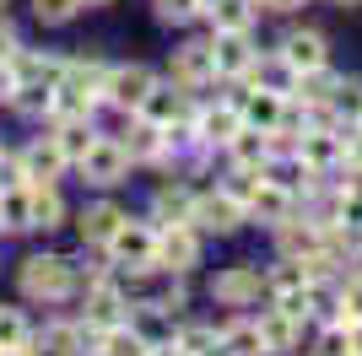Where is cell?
Returning <instances> with one entry per match:
<instances>
[{
  "label": "cell",
  "instance_id": "cell-1",
  "mask_svg": "<svg viewBox=\"0 0 362 356\" xmlns=\"http://www.w3.org/2000/svg\"><path fill=\"white\" fill-rule=\"evenodd\" d=\"M71 259H54V254H33L22 265V292L28 297H44V302H60L71 292Z\"/></svg>",
  "mask_w": 362,
  "mask_h": 356
},
{
  "label": "cell",
  "instance_id": "cell-2",
  "mask_svg": "<svg viewBox=\"0 0 362 356\" xmlns=\"http://www.w3.org/2000/svg\"><path fill=\"white\" fill-rule=\"evenodd\" d=\"M76 167H81V178H87V184L108 189V184H119V178H124V167H130V151H124L119 141H92L87 157H81Z\"/></svg>",
  "mask_w": 362,
  "mask_h": 356
},
{
  "label": "cell",
  "instance_id": "cell-3",
  "mask_svg": "<svg viewBox=\"0 0 362 356\" xmlns=\"http://www.w3.org/2000/svg\"><path fill=\"white\" fill-rule=\"evenodd\" d=\"M108 254H114L119 265H130V270H151L157 265V232L141 227V222H124L119 232L108 237Z\"/></svg>",
  "mask_w": 362,
  "mask_h": 356
},
{
  "label": "cell",
  "instance_id": "cell-4",
  "mask_svg": "<svg viewBox=\"0 0 362 356\" xmlns=\"http://www.w3.org/2000/svg\"><path fill=\"white\" fill-rule=\"evenodd\" d=\"M298 162L308 173H330L335 162H346V130H303Z\"/></svg>",
  "mask_w": 362,
  "mask_h": 356
},
{
  "label": "cell",
  "instance_id": "cell-5",
  "mask_svg": "<svg viewBox=\"0 0 362 356\" xmlns=\"http://www.w3.org/2000/svg\"><path fill=\"white\" fill-rule=\"evenodd\" d=\"M157 265L163 270H195L200 265V237L189 222H173L157 232Z\"/></svg>",
  "mask_w": 362,
  "mask_h": 356
},
{
  "label": "cell",
  "instance_id": "cell-6",
  "mask_svg": "<svg viewBox=\"0 0 362 356\" xmlns=\"http://www.w3.org/2000/svg\"><path fill=\"white\" fill-rule=\"evenodd\" d=\"M173 76H179L184 92L211 87V81H216V54H211V44H184L179 54H173Z\"/></svg>",
  "mask_w": 362,
  "mask_h": 356
},
{
  "label": "cell",
  "instance_id": "cell-7",
  "mask_svg": "<svg viewBox=\"0 0 362 356\" xmlns=\"http://www.w3.org/2000/svg\"><path fill=\"white\" fill-rule=\"evenodd\" d=\"M259 286H265V275H259L255 265H227L222 275L211 281V297L216 302H227V308H243V302H255Z\"/></svg>",
  "mask_w": 362,
  "mask_h": 356
},
{
  "label": "cell",
  "instance_id": "cell-8",
  "mask_svg": "<svg viewBox=\"0 0 362 356\" xmlns=\"http://www.w3.org/2000/svg\"><path fill=\"white\" fill-rule=\"evenodd\" d=\"M195 227H206V232H233V227L243 222V206L233 200V194H200L195 200V216H189Z\"/></svg>",
  "mask_w": 362,
  "mask_h": 356
},
{
  "label": "cell",
  "instance_id": "cell-9",
  "mask_svg": "<svg viewBox=\"0 0 362 356\" xmlns=\"http://www.w3.org/2000/svg\"><path fill=\"white\" fill-rule=\"evenodd\" d=\"M151 92V71H141V65H124V71H108L103 81V97L119 108H141V97Z\"/></svg>",
  "mask_w": 362,
  "mask_h": 356
},
{
  "label": "cell",
  "instance_id": "cell-10",
  "mask_svg": "<svg viewBox=\"0 0 362 356\" xmlns=\"http://www.w3.org/2000/svg\"><path fill=\"white\" fill-rule=\"evenodd\" d=\"M216 76H249V65H255V44H249V32H216Z\"/></svg>",
  "mask_w": 362,
  "mask_h": 356
},
{
  "label": "cell",
  "instance_id": "cell-11",
  "mask_svg": "<svg viewBox=\"0 0 362 356\" xmlns=\"http://www.w3.org/2000/svg\"><path fill=\"white\" fill-rule=\"evenodd\" d=\"M255 324H259V340H265V356H287L292 345H298V324H303V319L271 308V313H259Z\"/></svg>",
  "mask_w": 362,
  "mask_h": 356
},
{
  "label": "cell",
  "instance_id": "cell-12",
  "mask_svg": "<svg viewBox=\"0 0 362 356\" xmlns=\"http://www.w3.org/2000/svg\"><path fill=\"white\" fill-rule=\"evenodd\" d=\"M238 114H243V124H255V130L276 135V130H281V119H287V97H281V92H265V87H259L255 97L238 108Z\"/></svg>",
  "mask_w": 362,
  "mask_h": 356
},
{
  "label": "cell",
  "instance_id": "cell-13",
  "mask_svg": "<svg viewBox=\"0 0 362 356\" xmlns=\"http://www.w3.org/2000/svg\"><path fill=\"white\" fill-rule=\"evenodd\" d=\"M281 59H287L292 71H319V65H325V38H319V32H287V38H281Z\"/></svg>",
  "mask_w": 362,
  "mask_h": 356
},
{
  "label": "cell",
  "instance_id": "cell-14",
  "mask_svg": "<svg viewBox=\"0 0 362 356\" xmlns=\"http://www.w3.org/2000/svg\"><path fill=\"white\" fill-rule=\"evenodd\" d=\"M238 124H243V114L222 103V108H206V114L195 119V135L206 141V146H227V141L238 135Z\"/></svg>",
  "mask_w": 362,
  "mask_h": 356
},
{
  "label": "cell",
  "instance_id": "cell-15",
  "mask_svg": "<svg viewBox=\"0 0 362 356\" xmlns=\"http://www.w3.org/2000/svg\"><path fill=\"white\" fill-rule=\"evenodd\" d=\"M249 210H255L259 222L281 227V222L292 216V194L281 189V184H271V178H259V189H255V200H249Z\"/></svg>",
  "mask_w": 362,
  "mask_h": 356
},
{
  "label": "cell",
  "instance_id": "cell-16",
  "mask_svg": "<svg viewBox=\"0 0 362 356\" xmlns=\"http://www.w3.org/2000/svg\"><path fill=\"white\" fill-rule=\"evenodd\" d=\"M65 167V151H60V141H38V146H28L22 151V173L33 178V184H49V178Z\"/></svg>",
  "mask_w": 362,
  "mask_h": 356
},
{
  "label": "cell",
  "instance_id": "cell-17",
  "mask_svg": "<svg viewBox=\"0 0 362 356\" xmlns=\"http://www.w3.org/2000/svg\"><path fill=\"white\" fill-rule=\"evenodd\" d=\"M184 114V92L179 87H157V81H151V92L146 97H141V119H151V124H173V119Z\"/></svg>",
  "mask_w": 362,
  "mask_h": 356
},
{
  "label": "cell",
  "instance_id": "cell-18",
  "mask_svg": "<svg viewBox=\"0 0 362 356\" xmlns=\"http://www.w3.org/2000/svg\"><path fill=\"white\" fill-rule=\"evenodd\" d=\"M259 16V0H211V22L216 32H249Z\"/></svg>",
  "mask_w": 362,
  "mask_h": 356
},
{
  "label": "cell",
  "instance_id": "cell-19",
  "mask_svg": "<svg viewBox=\"0 0 362 356\" xmlns=\"http://www.w3.org/2000/svg\"><path fill=\"white\" fill-rule=\"evenodd\" d=\"M60 216H65V200L54 189H49V184H33L28 189V227H60Z\"/></svg>",
  "mask_w": 362,
  "mask_h": 356
},
{
  "label": "cell",
  "instance_id": "cell-20",
  "mask_svg": "<svg viewBox=\"0 0 362 356\" xmlns=\"http://www.w3.org/2000/svg\"><path fill=\"white\" fill-rule=\"evenodd\" d=\"M227 146H233V162L238 167H259L265 157H271V135L255 130V124H238V135H233Z\"/></svg>",
  "mask_w": 362,
  "mask_h": 356
},
{
  "label": "cell",
  "instance_id": "cell-21",
  "mask_svg": "<svg viewBox=\"0 0 362 356\" xmlns=\"http://www.w3.org/2000/svg\"><path fill=\"white\" fill-rule=\"evenodd\" d=\"M249 76H255V81H259V87H265V92H281V97H287V92L298 87V71H292V65H287V59H281V54H271V59H259V54H255V65H249Z\"/></svg>",
  "mask_w": 362,
  "mask_h": 356
},
{
  "label": "cell",
  "instance_id": "cell-22",
  "mask_svg": "<svg viewBox=\"0 0 362 356\" xmlns=\"http://www.w3.org/2000/svg\"><path fill=\"white\" fill-rule=\"evenodd\" d=\"M124 227V210L119 206H92V210H81V237L87 243H103L108 249V237Z\"/></svg>",
  "mask_w": 362,
  "mask_h": 356
},
{
  "label": "cell",
  "instance_id": "cell-23",
  "mask_svg": "<svg viewBox=\"0 0 362 356\" xmlns=\"http://www.w3.org/2000/svg\"><path fill=\"white\" fill-rule=\"evenodd\" d=\"M124 297L114 292V286H98V292L87 297V324L92 329H114V324H124Z\"/></svg>",
  "mask_w": 362,
  "mask_h": 356
},
{
  "label": "cell",
  "instance_id": "cell-24",
  "mask_svg": "<svg viewBox=\"0 0 362 356\" xmlns=\"http://www.w3.org/2000/svg\"><path fill=\"white\" fill-rule=\"evenodd\" d=\"M216 340L227 345L233 356H265V340H259V324H249V319H238V324H227Z\"/></svg>",
  "mask_w": 362,
  "mask_h": 356
},
{
  "label": "cell",
  "instance_id": "cell-25",
  "mask_svg": "<svg viewBox=\"0 0 362 356\" xmlns=\"http://www.w3.org/2000/svg\"><path fill=\"white\" fill-rule=\"evenodd\" d=\"M54 141H60L65 162H81V157H87V146H92V141H98V135H92V124H87V119L76 114V119H65V130L54 135Z\"/></svg>",
  "mask_w": 362,
  "mask_h": 356
},
{
  "label": "cell",
  "instance_id": "cell-26",
  "mask_svg": "<svg viewBox=\"0 0 362 356\" xmlns=\"http://www.w3.org/2000/svg\"><path fill=\"white\" fill-rule=\"evenodd\" d=\"M124 151H130V162H146V157H157V151H163V124L141 119L136 130H130V141H124Z\"/></svg>",
  "mask_w": 362,
  "mask_h": 356
},
{
  "label": "cell",
  "instance_id": "cell-27",
  "mask_svg": "<svg viewBox=\"0 0 362 356\" xmlns=\"http://www.w3.org/2000/svg\"><path fill=\"white\" fill-rule=\"evenodd\" d=\"M103 356H146V340H141V329H130V324L103 329Z\"/></svg>",
  "mask_w": 362,
  "mask_h": 356
},
{
  "label": "cell",
  "instance_id": "cell-28",
  "mask_svg": "<svg viewBox=\"0 0 362 356\" xmlns=\"http://www.w3.org/2000/svg\"><path fill=\"white\" fill-rule=\"evenodd\" d=\"M298 87H303V103H330L335 87H341V76H330L325 65H319V71H303L298 76Z\"/></svg>",
  "mask_w": 362,
  "mask_h": 356
},
{
  "label": "cell",
  "instance_id": "cell-29",
  "mask_svg": "<svg viewBox=\"0 0 362 356\" xmlns=\"http://www.w3.org/2000/svg\"><path fill=\"white\" fill-rule=\"evenodd\" d=\"M28 340H33L28 319H22L16 308H0V351H22Z\"/></svg>",
  "mask_w": 362,
  "mask_h": 356
},
{
  "label": "cell",
  "instance_id": "cell-30",
  "mask_svg": "<svg viewBox=\"0 0 362 356\" xmlns=\"http://www.w3.org/2000/svg\"><path fill=\"white\" fill-rule=\"evenodd\" d=\"M76 345H81V329H71V324H49L44 329V351L49 356H71Z\"/></svg>",
  "mask_w": 362,
  "mask_h": 356
},
{
  "label": "cell",
  "instance_id": "cell-31",
  "mask_svg": "<svg viewBox=\"0 0 362 356\" xmlns=\"http://www.w3.org/2000/svg\"><path fill=\"white\" fill-rule=\"evenodd\" d=\"M0 222L6 227H28V189H6L0 194Z\"/></svg>",
  "mask_w": 362,
  "mask_h": 356
},
{
  "label": "cell",
  "instance_id": "cell-32",
  "mask_svg": "<svg viewBox=\"0 0 362 356\" xmlns=\"http://www.w3.org/2000/svg\"><path fill=\"white\" fill-rule=\"evenodd\" d=\"M76 6L81 0H33V11H38V22H49V28H60V22H71Z\"/></svg>",
  "mask_w": 362,
  "mask_h": 356
},
{
  "label": "cell",
  "instance_id": "cell-33",
  "mask_svg": "<svg viewBox=\"0 0 362 356\" xmlns=\"http://www.w3.org/2000/svg\"><path fill=\"white\" fill-rule=\"evenodd\" d=\"M330 103H335V114H346V119H362V87H357V81H341Z\"/></svg>",
  "mask_w": 362,
  "mask_h": 356
},
{
  "label": "cell",
  "instance_id": "cell-34",
  "mask_svg": "<svg viewBox=\"0 0 362 356\" xmlns=\"http://www.w3.org/2000/svg\"><path fill=\"white\" fill-rule=\"evenodd\" d=\"M319 356H351V335H346V319L335 329H325L319 335Z\"/></svg>",
  "mask_w": 362,
  "mask_h": 356
},
{
  "label": "cell",
  "instance_id": "cell-35",
  "mask_svg": "<svg viewBox=\"0 0 362 356\" xmlns=\"http://www.w3.org/2000/svg\"><path fill=\"white\" fill-rule=\"evenodd\" d=\"M341 319H346V324L362 319V275H351V281L341 286Z\"/></svg>",
  "mask_w": 362,
  "mask_h": 356
},
{
  "label": "cell",
  "instance_id": "cell-36",
  "mask_svg": "<svg viewBox=\"0 0 362 356\" xmlns=\"http://www.w3.org/2000/svg\"><path fill=\"white\" fill-rule=\"evenodd\" d=\"M173 345H179V351L184 356H200V351H206V345H216V335H211V329H179V340H173Z\"/></svg>",
  "mask_w": 362,
  "mask_h": 356
},
{
  "label": "cell",
  "instance_id": "cell-37",
  "mask_svg": "<svg viewBox=\"0 0 362 356\" xmlns=\"http://www.w3.org/2000/svg\"><path fill=\"white\" fill-rule=\"evenodd\" d=\"M200 11V0H157V16L163 22H189Z\"/></svg>",
  "mask_w": 362,
  "mask_h": 356
},
{
  "label": "cell",
  "instance_id": "cell-38",
  "mask_svg": "<svg viewBox=\"0 0 362 356\" xmlns=\"http://www.w3.org/2000/svg\"><path fill=\"white\" fill-rule=\"evenodd\" d=\"M22 178H28V173H22V162H0V194L22 189Z\"/></svg>",
  "mask_w": 362,
  "mask_h": 356
},
{
  "label": "cell",
  "instance_id": "cell-39",
  "mask_svg": "<svg viewBox=\"0 0 362 356\" xmlns=\"http://www.w3.org/2000/svg\"><path fill=\"white\" fill-rule=\"evenodd\" d=\"M16 92V71H11V59H0V97H11Z\"/></svg>",
  "mask_w": 362,
  "mask_h": 356
},
{
  "label": "cell",
  "instance_id": "cell-40",
  "mask_svg": "<svg viewBox=\"0 0 362 356\" xmlns=\"http://www.w3.org/2000/svg\"><path fill=\"white\" fill-rule=\"evenodd\" d=\"M0 59H16V38L6 28H0Z\"/></svg>",
  "mask_w": 362,
  "mask_h": 356
},
{
  "label": "cell",
  "instance_id": "cell-41",
  "mask_svg": "<svg viewBox=\"0 0 362 356\" xmlns=\"http://www.w3.org/2000/svg\"><path fill=\"white\" fill-rule=\"evenodd\" d=\"M346 335H351V356H362V319H357V324H346Z\"/></svg>",
  "mask_w": 362,
  "mask_h": 356
},
{
  "label": "cell",
  "instance_id": "cell-42",
  "mask_svg": "<svg viewBox=\"0 0 362 356\" xmlns=\"http://www.w3.org/2000/svg\"><path fill=\"white\" fill-rule=\"evenodd\" d=\"M265 11H292V6H303V0H259Z\"/></svg>",
  "mask_w": 362,
  "mask_h": 356
},
{
  "label": "cell",
  "instance_id": "cell-43",
  "mask_svg": "<svg viewBox=\"0 0 362 356\" xmlns=\"http://www.w3.org/2000/svg\"><path fill=\"white\" fill-rule=\"evenodd\" d=\"M200 356H233V351H227V345L216 340V345H206V351H200Z\"/></svg>",
  "mask_w": 362,
  "mask_h": 356
},
{
  "label": "cell",
  "instance_id": "cell-44",
  "mask_svg": "<svg viewBox=\"0 0 362 356\" xmlns=\"http://www.w3.org/2000/svg\"><path fill=\"white\" fill-rule=\"evenodd\" d=\"M0 356H33V351H28V345H22V351H0Z\"/></svg>",
  "mask_w": 362,
  "mask_h": 356
},
{
  "label": "cell",
  "instance_id": "cell-45",
  "mask_svg": "<svg viewBox=\"0 0 362 356\" xmlns=\"http://www.w3.org/2000/svg\"><path fill=\"white\" fill-rule=\"evenodd\" d=\"M335 6H362V0H335Z\"/></svg>",
  "mask_w": 362,
  "mask_h": 356
},
{
  "label": "cell",
  "instance_id": "cell-46",
  "mask_svg": "<svg viewBox=\"0 0 362 356\" xmlns=\"http://www.w3.org/2000/svg\"><path fill=\"white\" fill-rule=\"evenodd\" d=\"M81 6H103V0H81Z\"/></svg>",
  "mask_w": 362,
  "mask_h": 356
},
{
  "label": "cell",
  "instance_id": "cell-47",
  "mask_svg": "<svg viewBox=\"0 0 362 356\" xmlns=\"http://www.w3.org/2000/svg\"><path fill=\"white\" fill-rule=\"evenodd\" d=\"M200 6H211V0H200Z\"/></svg>",
  "mask_w": 362,
  "mask_h": 356
},
{
  "label": "cell",
  "instance_id": "cell-48",
  "mask_svg": "<svg viewBox=\"0 0 362 356\" xmlns=\"http://www.w3.org/2000/svg\"><path fill=\"white\" fill-rule=\"evenodd\" d=\"M0 6H6V0H0Z\"/></svg>",
  "mask_w": 362,
  "mask_h": 356
},
{
  "label": "cell",
  "instance_id": "cell-49",
  "mask_svg": "<svg viewBox=\"0 0 362 356\" xmlns=\"http://www.w3.org/2000/svg\"><path fill=\"white\" fill-rule=\"evenodd\" d=\"M0 227H6V222H0Z\"/></svg>",
  "mask_w": 362,
  "mask_h": 356
},
{
  "label": "cell",
  "instance_id": "cell-50",
  "mask_svg": "<svg viewBox=\"0 0 362 356\" xmlns=\"http://www.w3.org/2000/svg\"><path fill=\"white\" fill-rule=\"evenodd\" d=\"M357 124H362V119H357Z\"/></svg>",
  "mask_w": 362,
  "mask_h": 356
}]
</instances>
